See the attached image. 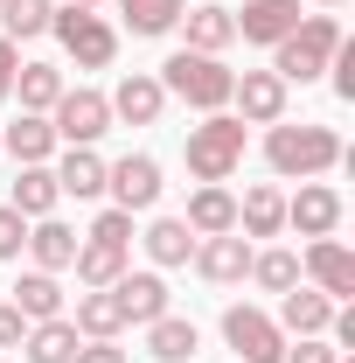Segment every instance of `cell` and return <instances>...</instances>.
<instances>
[{
	"label": "cell",
	"instance_id": "obj_10",
	"mask_svg": "<svg viewBox=\"0 0 355 363\" xmlns=\"http://www.w3.org/2000/svg\"><path fill=\"white\" fill-rule=\"evenodd\" d=\"M300 279L320 286L327 301H355V252L342 238H307V252H300Z\"/></svg>",
	"mask_w": 355,
	"mask_h": 363
},
{
	"label": "cell",
	"instance_id": "obj_32",
	"mask_svg": "<svg viewBox=\"0 0 355 363\" xmlns=\"http://www.w3.org/2000/svg\"><path fill=\"white\" fill-rule=\"evenodd\" d=\"M181 7L188 0H119V28H133V35H175Z\"/></svg>",
	"mask_w": 355,
	"mask_h": 363
},
{
	"label": "cell",
	"instance_id": "obj_29",
	"mask_svg": "<svg viewBox=\"0 0 355 363\" xmlns=\"http://www.w3.org/2000/svg\"><path fill=\"white\" fill-rule=\"evenodd\" d=\"M126 266H133V245H98V238H84V245H77V259H70L77 286H112Z\"/></svg>",
	"mask_w": 355,
	"mask_h": 363
},
{
	"label": "cell",
	"instance_id": "obj_19",
	"mask_svg": "<svg viewBox=\"0 0 355 363\" xmlns=\"http://www.w3.org/2000/svg\"><path fill=\"white\" fill-rule=\"evenodd\" d=\"M77 245H84V238L63 224V217H35V224H28V245H21V252H28V266H35V272H70Z\"/></svg>",
	"mask_w": 355,
	"mask_h": 363
},
{
	"label": "cell",
	"instance_id": "obj_24",
	"mask_svg": "<svg viewBox=\"0 0 355 363\" xmlns=\"http://www.w3.org/2000/svg\"><path fill=\"white\" fill-rule=\"evenodd\" d=\"M139 245H146V266L153 272H181L195 259V230L181 224V217H153V224L139 230Z\"/></svg>",
	"mask_w": 355,
	"mask_h": 363
},
{
	"label": "cell",
	"instance_id": "obj_12",
	"mask_svg": "<svg viewBox=\"0 0 355 363\" xmlns=\"http://www.w3.org/2000/svg\"><path fill=\"white\" fill-rule=\"evenodd\" d=\"M112 294H119V308H126V328H146V321H161V315H175V294H168V272H119L112 279Z\"/></svg>",
	"mask_w": 355,
	"mask_h": 363
},
{
	"label": "cell",
	"instance_id": "obj_23",
	"mask_svg": "<svg viewBox=\"0 0 355 363\" xmlns=\"http://www.w3.org/2000/svg\"><path fill=\"white\" fill-rule=\"evenodd\" d=\"M70 321H77V335H84V342H119V335H126V308H119V294H112V286H84Z\"/></svg>",
	"mask_w": 355,
	"mask_h": 363
},
{
	"label": "cell",
	"instance_id": "obj_9",
	"mask_svg": "<svg viewBox=\"0 0 355 363\" xmlns=\"http://www.w3.org/2000/svg\"><path fill=\"white\" fill-rule=\"evenodd\" d=\"M161 161L153 154H119V161H105V196L119 203V210H133V217H146L153 203H161Z\"/></svg>",
	"mask_w": 355,
	"mask_h": 363
},
{
	"label": "cell",
	"instance_id": "obj_2",
	"mask_svg": "<svg viewBox=\"0 0 355 363\" xmlns=\"http://www.w3.org/2000/svg\"><path fill=\"white\" fill-rule=\"evenodd\" d=\"M161 91L181 98L188 112H230V84H237V70L223 63V56H202V49H175L161 70Z\"/></svg>",
	"mask_w": 355,
	"mask_h": 363
},
{
	"label": "cell",
	"instance_id": "obj_6",
	"mask_svg": "<svg viewBox=\"0 0 355 363\" xmlns=\"http://www.w3.org/2000/svg\"><path fill=\"white\" fill-rule=\"evenodd\" d=\"M49 126H56L63 147H98L119 119H112V98H105L98 84H63V98L49 105Z\"/></svg>",
	"mask_w": 355,
	"mask_h": 363
},
{
	"label": "cell",
	"instance_id": "obj_33",
	"mask_svg": "<svg viewBox=\"0 0 355 363\" xmlns=\"http://www.w3.org/2000/svg\"><path fill=\"white\" fill-rule=\"evenodd\" d=\"M49 14H56V0H0V35L21 49L35 35H49Z\"/></svg>",
	"mask_w": 355,
	"mask_h": 363
},
{
	"label": "cell",
	"instance_id": "obj_13",
	"mask_svg": "<svg viewBox=\"0 0 355 363\" xmlns=\"http://www.w3.org/2000/svg\"><path fill=\"white\" fill-rule=\"evenodd\" d=\"M342 189H327V182H300V196H286V230H300V238H334L342 230Z\"/></svg>",
	"mask_w": 355,
	"mask_h": 363
},
{
	"label": "cell",
	"instance_id": "obj_30",
	"mask_svg": "<svg viewBox=\"0 0 355 363\" xmlns=\"http://www.w3.org/2000/svg\"><path fill=\"white\" fill-rule=\"evenodd\" d=\"M63 84H70V77H63L56 63H28V56H21V70H14V98H21V112H49V105L63 98Z\"/></svg>",
	"mask_w": 355,
	"mask_h": 363
},
{
	"label": "cell",
	"instance_id": "obj_21",
	"mask_svg": "<svg viewBox=\"0 0 355 363\" xmlns=\"http://www.w3.org/2000/svg\"><path fill=\"white\" fill-rule=\"evenodd\" d=\"M49 168H56V189L77 196V203H98V196H105V154H98V147H63Z\"/></svg>",
	"mask_w": 355,
	"mask_h": 363
},
{
	"label": "cell",
	"instance_id": "obj_43",
	"mask_svg": "<svg viewBox=\"0 0 355 363\" xmlns=\"http://www.w3.org/2000/svg\"><path fill=\"white\" fill-rule=\"evenodd\" d=\"M0 363H7V357H0Z\"/></svg>",
	"mask_w": 355,
	"mask_h": 363
},
{
	"label": "cell",
	"instance_id": "obj_41",
	"mask_svg": "<svg viewBox=\"0 0 355 363\" xmlns=\"http://www.w3.org/2000/svg\"><path fill=\"white\" fill-rule=\"evenodd\" d=\"M313 7H327V14H334V7H349V0H313Z\"/></svg>",
	"mask_w": 355,
	"mask_h": 363
},
{
	"label": "cell",
	"instance_id": "obj_31",
	"mask_svg": "<svg viewBox=\"0 0 355 363\" xmlns=\"http://www.w3.org/2000/svg\"><path fill=\"white\" fill-rule=\"evenodd\" d=\"M258 294H293L300 286V252H286V245H265V252H251V272H244Z\"/></svg>",
	"mask_w": 355,
	"mask_h": 363
},
{
	"label": "cell",
	"instance_id": "obj_22",
	"mask_svg": "<svg viewBox=\"0 0 355 363\" xmlns=\"http://www.w3.org/2000/svg\"><path fill=\"white\" fill-rule=\"evenodd\" d=\"M181 224L195 230V238H223V230H237V196H230L223 182H195V196H188Z\"/></svg>",
	"mask_w": 355,
	"mask_h": 363
},
{
	"label": "cell",
	"instance_id": "obj_4",
	"mask_svg": "<svg viewBox=\"0 0 355 363\" xmlns=\"http://www.w3.org/2000/svg\"><path fill=\"white\" fill-rule=\"evenodd\" d=\"M334 49H342V21L334 14H300V28L286 43H272V70L286 84H313V77H327Z\"/></svg>",
	"mask_w": 355,
	"mask_h": 363
},
{
	"label": "cell",
	"instance_id": "obj_28",
	"mask_svg": "<svg viewBox=\"0 0 355 363\" xmlns=\"http://www.w3.org/2000/svg\"><path fill=\"white\" fill-rule=\"evenodd\" d=\"M14 315H21V321H56V315H63V279L28 266L21 279H14Z\"/></svg>",
	"mask_w": 355,
	"mask_h": 363
},
{
	"label": "cell",
	"instance_id": "obj_15",
	"mask_svg": "<svg viewBox=\"0 0 355 363\" xmlns=\"http://www.w3.org/2000/svg\"><path fill=\"white\" fill-rule=\"evenodd\" d=\"M105 98H112V119H126V126H161V112H168V91L153 70H126Z\"/></svg>",
	"mask_w": 355,
	"mask_h": 363
},
{
	"label": "cell",
	"instance_id": "obj_42",
	"mask_svg": "<svg viewBox=\"0 0 355 363\" xmlns=\"http://www.w3.org/2000/svg\"><path fill=\"white\" fill-rule=\"evenodd\" d=\"M77 7H105V0H77Z\"/></svg>",
	"mask_w": 355,
	"mask_h": 363
},
{
	"label": "cell",
	"instance_id": "obj_5",
	"mask_svg": "<svg viewBox=\"0 0 355 363\" xmlns=\"http://www.w3.org/2000/svg\"><path fill=\"white\" fill-rule=\"evenodd\" d=\"M49 35L63 43V56H70L77 70H112V63H119V28H112L98 7H77V0L56 7V14H49Z\"/></svg>",
	"mask_w": 355,
	"mask_h": 363
},
{
	"label": "cell",
	"instance_id": "obj_36",
	"mask_svg": "<svg viewBox=\"0 0 355 363\" xmlns=\"http://www.w3.org/2000/svg\"><path fill=\"white\" fill-rule=\"evenodd\" d=\"M21 245H28V217L0 203V266H14V259H21Z\"/></svg>",
	"mask_w": 355,
	"mask_h": 363
},
{
	"label": "cell",
	"instance_id": "obj_25",
	"mask_svg": "<svg viewBox=\"0 0 355 363\" xmlns=\"http://www.w3.org/2000/svg\"><path fill=\"white\" fill-rule=\"evenodd\" d=\"M56 203H63V189H56V168H49V161L21 168L14 189H7V210H21L28 224H35V217H56Z\"/></svg>",
	"mask_w": 355,
	"mask_h": 363
},
{
	"label": "cell",
	"instance_id": "obj_27",
	"mask_svg": "<svg viewBox=\"0 0 355 363\" xmlns=\"http://www.w3.org/2000/svg\"><path fill=\"white\" fill-rule=\"evenodd\" d=\"M195 350H202V328L195 321H181V315L146 321V357L153 363H195Z\"/></svg>",
	"mask_w": 355,
	"mask_h": 363
},
{
	"label": "cell",
	"instance_id": "obj_17",
	"mask_svg": "<svg viewBox=\"0 0 355 363\" xmlns=\"http://www.w3.org/2000/svg\"><path fill=\"white\" fill-rule=\"evenodd\" d=\"M334 308H342V301H327L320 286H307V279H300L293 294H279V315H272V321L286 328V342H293V335H327Z\"/></svg>",
	"mask_w": 355,
	"mask_h": 363
},
{
	"label": "cell",
	"instance_id": "obj_39",
	"mask_svg": "<svg viewBox=\"0 0 355 363\" xmlns=\"http://www.w3.org/2000/svg\"><path fill=\"white\" fill-rule=\"evenodd\" d=\"M70 363H133V357H126L119 342H77V357H70Z\"/></svg>",
	"mask_w": 355,
	"mask_h": 363
},
{
	"label": "cell",
	"instance_id": "obj_14",
	"mask_svg": "<svg viewBox=\"0 0 355 363\" xmlns=\"http://www.w3.org/2000/svg\"><path fill=\"white\" fill-rule=\"evenodd\" d=\"M230 21H237V43L272 49L300 28V0H244V7H230Z\"/></svg>",
	"mask_w": 355,
	"mask_h": 363
},
{
	"label": "cell",
	"instance_id": "obj_40",
	"mask_svg": "<svg viewBox=\"0 0 355 363\" xmlns=\"http://www.w3.org/2000/svg\"><path fill=\"white\" fill-rule=\"evenodd\" d=\"M14 70H21V49H14L7 35H0V105L14 98Z\"/></svg>",
	"mask_w": 355,
	"mask_h": 363
},
{
	"label": "cell",
	"instance_id": "obj_8",
	"mask_svg": "<svg viewBox=\"0 0 355 363\" xmlns=\"http://www.w3.org/2000/svg\"><path fill=\"white\" fill-rule=\"evenodd\" d=\"M286 105H293V84H286L279 70H237V84H230V112H237L244 126H279Z\"/></svg>",
	"mask_w": 355,
	"mask_h": 363
},
{
	"label": "cell",
	"instance_id": "obj_35",
	"mask_svg": "<svg viewBox=\"0 0 355 363\" xmlns=\"http://www.w3.org/2000/svg\"><path fill=\"white\" fill-rule=\"evenodd\" d=\"M279 363H342V350H334L327 335H293V342H286V357H279Z\"/></svg>",
	"mask_w": 355,
	"mask_h": 363
},
{
	"label": "cell",
	"instance_id": "obj_11",
	"mask_svg": "<svg viewBox=\"0 0 355 363\" xmlns=\"http://www.w3.org/2000/svg\"><path fill=\"white\" fill-rule=\"evenodd\" d=\"M251 252H258V245H251L244 230H223V238H195V259H188V266L202 272L209 286H244Z\"/></svg>",
	"mask_w": 355,
	"mask_h": 363
},
{
	"label": "cell",
	"instance_id": "obj_34",
	"mask_svg": "<svg viewBox=\"0 0 355 363\" xmlns=\"http://www.w3.org/2000/svg\"><path fill=\"white\" fill-rule=\"evenodd\" d=\"M84 238H98V245H133V210H119V203H105L98 217H91Z\"/></svg>",
	"mask_w": 355,
	"mask_h": 363
},
{
	"label": "cell",
	"instance_id": "obj_18",
	"mask_svg": "<svg viewBox=\"0 0 355 363\" xmlns=\"http://www.w3.org/2000/svg\"><path fill=\"white\" fill-rule=\"evenodd\" d=\"M237 230L258 245V238H279L286 230V189L279 182H251L244 196H237Z\"/></svg>",
	"mask_w": 355,
	"mask_h": 363
},
{
	"label": "cell",
	"instance_id": "obj_1",
	"mask_svg": "<svg viewBox=\"0 0 355 363\" xmlns=\"http://www.w3.org/2000/svg\"><path fill=\"white\" fill-rule=\"evenodd\" d=\"M349 161V147H342V133L334 126H293V119H279V126H265V168L279 182H320L327 168H342Z\"/></svg>",
	"mask_w": 355,
	"mask_h": 363
},
{
	"label": "cell",
	"instance_id": "obj_37",
	"mask_svg": "<svg viewBox=\"0 0 355 363\" xmlns=\"http://www.w3.org/2000/svg\"><path fill=\"white\" fill-rule=\"evenodd\" d=\"M327 77H334V98H349V105H355V43H349V35H342V49H334Z\"/></svg>",
	"mask_w": 355,
	"mask_h": 363
},
{
	"label": "cell",
	"instance_id": "obj_20",
	"mask_svg": "<svg viewBox=\"0 0 355 363\" xmlns=\"http://www.w3.org/2000/svg\"><path fill=\"white\" fill-rule=\"evenodd\" d=\"M181 49H202V56H223V49L237 43V21H230V7L223 0H202V7H181Z\"/></svg>",
	"mask_w": 355,
	"mask_h": 363
},
{
	"label": "cell",
	"instance_id": "obj_3",
	"mask_svg": "<svg viewBox=\"0 0 355 363\" xmlns=\"http://www.w3.org/2000/svg\"><path fill=\"white\" fill-rule=\"evenodd\" d=\"M244 140H251V126H244L237 112H202V126H188L181 161H188L195 182H230L237 161H244Z\"/></svg>",
	"mask_w": 355,
	"mask_h": 363
},
{
	"label": "cell",
	"instance_id": "obj_16",
	"mask_svg": "<svg viewBox=\"0 0 355 363\" xmlns=\"http://www.w3.org/2000/svg\"><path fill=\"white\" fill-rule=\"evenodd\" d=\"M0 154H14L21 168H35V161H56V154H63V140L49 126V112H21V119L0 126Z\"/></svg>",
	"mask_w": 355,
	"mask_h": 363
},
{
	"label": "cell",
	"instance_id": "obj_26",
	"mask_svg": "<svg viewBox=\"0 0 355 363\" xmlns=\"http://www.w3.org/2000/svg\"><path fill=\"white\" fill-rule=\"evenodd\" d=\"M77 321L56 315V321H28V335H21V363H70L77 357Z\"/></svg>",
	"mask_w": 355,
	"mask_h": 363
},
{
	"label": "cell",
	"instance_id": "obj_7",
	"mask_svg": "<svg viewBox=\"0 0 355 363\" xmlns=\"http://www.w3.org/2000/svg\"><path fill=\"white\" fill-rule=\"evenodd\" d=\"M223 342L237 350V363H279L286 357V328L265 308H251V301H230L223 308Z\"/></svg>",
	"mask_w": 355,
	"mask_h": 363
},
{
	"label": "cell",
	"instance_id": "obj_38",
	"mask_svg": "<svg viewBox=\"0 0 355 363\" xmlns=\"http://www.w3.org/2000/svg\"><path fill=\"white\" fill-rule=\"evenodd\" d=\"M21 335H28V321L14 315V301H0V357H7V350H21Z\"/></svg>",
	"mask_w": 355,
	"mask_h": 363
}]
</instances>
